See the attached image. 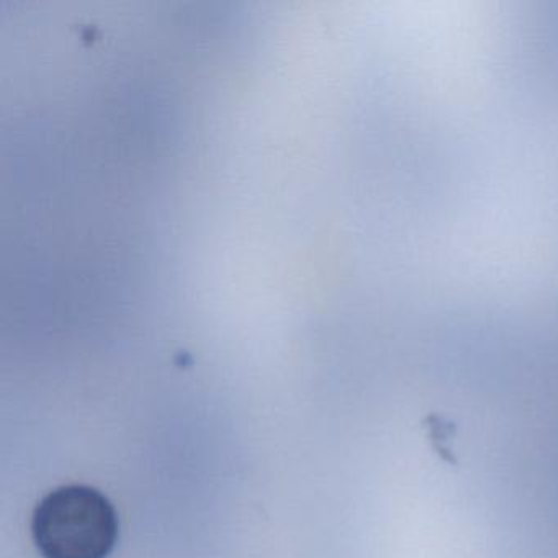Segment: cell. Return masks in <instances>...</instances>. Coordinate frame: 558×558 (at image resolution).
<instances>
[{
  "instance_id": "6da1fadb",
  "label": "cell",
  "mask_w": 558,
  "mask_h": 558,
  "mask_svg": "<svg viewBox=\"0 0 558 558\" xmlns=\"http://www.w3.org/2000/svg\"><path fill=\"white\" fill-rule=\"evenodd\" d=\"M32 535L44 558H107L119 538V518L99 489L60 486L35 508Z\"/></svg>"
}]
</instances>
